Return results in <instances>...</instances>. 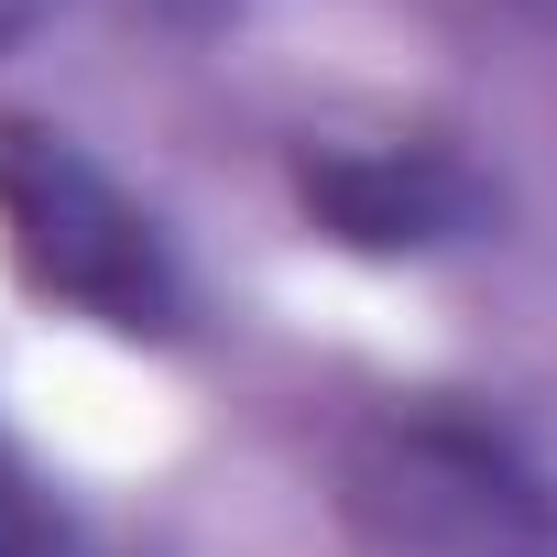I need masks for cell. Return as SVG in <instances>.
<instances>
[{
    "label": "cell",
    "instance_id": "3957f363",
    "mask_svg": "<svg viewBox=\"0 0 557 557\" xmlns=\"http://www.w3.org/2000/svg\"><path fill=\"white\" fill-rule=\"evenodd\" d=\"M296 197L329 240L350 251H437L459 230H481V175L437 143H339V153H307L296 164Z\"/></svg>",
    "mask_w": 557,
    "mask_h": 557
},
{
    "label": "cell",
    "instance_id": "7a4b0ae2",
    "mask_svg": "<svg viewBox=\"0 0 557 557\" xmlns=\"http://www.w3.org/2000/svg\"><path fill=\"white\" fill-rule=\"evenodd\" d=\"M339 481L394 557H557V492L481 416H448V405L372 416Z\"/></svg>",
    "mask_w": 557,
    "mask_h": 557
},
{
    "label": "cell",
    "instance_id": "6da1fadb",
    "mask_svg": "<svg viewBox=\"0 0 557 557\" xmlns=\"http://www.w3.org/2000/svg\"><path fill=\"white\" fill-rule=\"evenodd\" d=\"M0 251L45 307H77L121 339H164L186 318L164 230L121 197L110 164H88L45 121H0Z\"/></svg>",
    "mask_w": 557,
    "mask_h": 557
},
{
    "label": "cell",
    "instance_id": "277c9868",
    "mask_svg": "<svg viewBox=\"0 0 557 557\" xmlns=\"http://www.w3.org/2000/svg\"><path fill=\"white\" fill-rule=\"evenodd\" d=\"M77 0H0V55L12 45H34L45 23H66ZM121 12H153V23H186V12H208V0H121Z\"/></svg>",
    "mask_w": 557,
    "mask_h": 557
},
{
    "label": "cell",
    "instance_id": "5b68a950",
    "mask_svg": "<svg viewBox=\"0 0 557 557\" xmlns=\"http://www.w3.org/2000/svg\"><path fill=\"white\" fill-rule=\"evenodd\" d=\"M0 557H23V546H12V513H0Z\"/></svg>",
    "mask_w": 557,
    "mask_h": 557
}]
</instances>
